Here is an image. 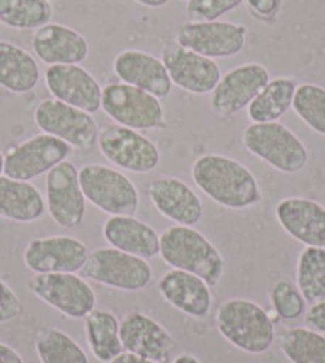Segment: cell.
Masks as SVG:
<instances>
[{
	"label": "cell",
	"instance_id": "obj_30",
	"mask_svg": "<svg viewBox=\"0 0 325 363\" xmlns=\"http://www.w3.org/2000/svg\"><path fill=\"white\" fill-rule=\"evenodd\" d=\"M279 347L290 363H325V336L308 327L285 328Z\"/></svg>",
	"mask_w": 325,
	"mask_h": 363
},
{
	"label": "cell",
	"instance_id": "obj_45",
	"mask_svg": "<svg viewBox=\"0 0 325 363\" xmlns=\"http://www.w3.org/2000/svg\"><path fill=\"white\" fill-rule=\"evenodd\" d=\"M182 2H188V0H182Z\"/></svg>",
	"mask_w": 325,
	"mask_h": 363
},
{
	"label": "cell",
	"instance_id": "obj_11",
	"mask_svg": "<svg viewBox=\"0 0 325 363\" xmlns=\"http://www.w3.org/2000/svg\"><path fill=\"white\" fill-rule=\"evenodd\" d=\"M174 40L209 60L238 56L246 47L247 29L231 21H187L175 29Z\"/></svg>",
	"mask_w": 325,
	"mask_h": 363
},
{
	"label": "cell",
	"instance_id": "obj_8",
	"mask_svg": "<svg viewBox=\"0 0 325 363\" xmlns=\"http://www.w3.org/2000/svg\"><path fill=\"white\" fill-rule=\"evenodd\" d=\"M34 121L42 133L66 142L84 153L97 147L99 128L93 115L55 99H43L34 110Z\"/></svg>",
	"mask_w": 325,
	"mask_h": 363
},
{
	"label": "cell",
	"instance_id": "obj_24",
	"mask_svg": "<svg viewBox=\"0 0 325 363\" xmlns=\"http://www.w3.org/2000/svg\"><path fill=\"white\" fill-rule=\"evenodd\" d=\"M102 236L110 247L144 260L160 255V235L134 216H110L102 225Z\"/></svg>",
	"mask_w": 325,
	"mask_h": 363
},
{
	"label": "cell",
	"instance_id": "obj_26",
	"mask_svg": "<svg viewBox=\"0 0 325 363\" xmlns=\"http://www.w3.org/2000/svg\"><path fill=\"white\" fill-rule=\"evenodd\" d=\"M40 82L35 57L18 45L0 40V86L13 94H26Z\"/></svg>",
	"mask_w": 325,
	"mask_h": 363
},
{
	"label": "cell",
	"instance_id": "obj_19",
	"mask_svg": "<svg viewBox=\"0 0 325 363\" xmlns=\"http://www.w3.org/2000/svg\"><path fill=\"white\" fill-rule=\"evenodd\" d=\"M147 193L158 213L175 225L197 226L203 218V201L184 180L172 176L157 177L148 184Z\"/></svg>",
	"mask_w": 325,
	"mask_h": 363
},
{
	"label": "cell",
	"instance_id": "obj_6",
	"mask_svg": "<svg viewBox=\"0 0 325 363\" xmlns=\"http://www.w3.org/2000/svg\"><path fill=\"white\" fill-rule=\"evenodd\" d=\"M84 198L96 209L109 216H136L139 191L133 180L121 171L106 164H84L79 169Z\"/></svg>",
	"mask_w": 325,
	"mask_h": 363
},
{
	"label": "cell",
	"instance_id": "obj_20",
	"mask_svg": "<svg viewBox=\"0 0 325 363\" xmlns=\"http://www.w3.org/2000/svg\"><path fill=\"white\" fill-rule=\"evenodd\" d=\"M114 74L121 83L147 91L152 96L165 101L172 93V82L165 64L155 55L144 50L128 48L120 51L112 62Z\"/></svg>",
	"mask_w": 325,
	"mask_h": 363
},
{
	"label": "cell",
	"instance_id": "obj_1",
	"mask_svg": "<svg viewBox=\"0 0 325 363\" xmlns=\"http://www.w3.org/2000/svg\"><path fill=\"white\" fill-rule=\"evenodd\" d=\"M192 179L207 198L226 209H249L262 201V190L252 171L225 155L207 153L194 160Z\"/></svg>",
	"mask_w": 325,
	"mask_h": 363
},
{
	"label": "cell",
	"instance_id": "obj_7",
	"mask_svg": "<svg viewBox=\"0 0 325 363\" xmlns=\"http://www.w3.org/2000/svg\"><path fill=\"white\" fill-rule=\"evenodd\" d=\"M97 147L109 163L126 172H152L157 169L161 160L160 148L153 140L141 131L116 123L99 129Z\"/></svg>",
	"mask_w": 325,
	"mask_h": 363
},
{
	"label": "cell",
	"instance_id": "obj_43",
	"mask_svg": "<svg viewBox=\"0 0 325 363\" xmlns=\"http://www.w3.org/2000/svg\"><path fill=\"white\" fill-rule=\"evenodd\" d=\"M4 160H5V157L2 155V152H0V176L4 174Z\"/></svg>",
	"mask_w": 325,
	"mask_h": 363
},
{
	"label": "cell",
	"instance_id": "obj_15",
	"mask_svg": "<svg viewBox=\"0 0 325 363\" xmlns=\"http://www.w3.org/2000/svg\"><path fill=\"white\" fill-rule=\"evenodd\" d=\"M160 60L165 64L172 85L194 96L211 94L222 77L216 61L180 47L175 40L166 42Z\"/></svg>",
	"mask_w": 325,
	"mask_h": 363
},
{
	"label": "cell",
	"instance_id": "obj_5",
	"mask_svg": "<svg viewBox=\"0 0 325 363\" xmlns=\"http://www.w3.org/2000/svg\"><path fill=\"white\" fill-rule=\"evenodd\" d=\"M101 110L116 125L136 131L166 128L165 107L158 97L121 82H110L102 86Z\"/></svg>",
	"mask_w": 325,
	"mask_h": 363
},
{
	"label": "cell",
	"instance_id": "obj_36",
	"mask_svg": "<svg viewBox=\"0 0 325 363\" xmlns=\"http://www.w3.org/2000/svg\"><path fill=\"white\" fill-rule=\"evenodd\" d=\"M23 313V303L9 284L0 279V323L15 320Z\"/></svg>",
	"mask_w": 325,
	"mask_h": 363
},
{
	"label": "cell",
	"instance_id": "obj_31",
	"mask_svg": "<svg viewBox=\"0 0 325 363\" xmlns=\"http://www.w3.org/2000/svg\"><path fill=\"white\" fill-rule=\"evenodd\" d=\"M53 6L47 0H0V23L15 30H37L51 23Z\"/></svg>",
	"mask_w": 325,
	"mask_h": 363
},
{
	"label": "cell",
	"instance_id": "obj_33",
	"mask_svg": "<svg viewBox=\"0 0 325 363\" xmlns=\"http://www.w3.org/2000/svg\"><path fill=\"white\" fill-rule=\"evenodd\" d=\"M295 115L311 131L325 138V88L316 83H302L295 91Z\"/></svg>",
	"mask_w": 325,
	"mask_h": 363
},
{
	"label": "cell",
	"instance_id": "obj_34",
	"mask_svg": "<svg viewBox=\"0 0 325 363\" xmlns=\"http://www.w3.org/2000/svg\"><path fill=\"white\" fill-rule=\"evenodd\" d=\"M270 301L279 319L295 322L307 314V300L290 279H279L270 290Z\"/></svg>",
	"mask_w": 325,
	"mask_h": 363
},
{
	"label": "cell",
	"instance_id": "obj_42",
	"mask_svg": "<svg viewBox=\"0 0 325 363\" xmlns=\"http://www.w3.org/2000/svg\"><path fill=\"white\" fill-rule=\"evenodd\" d=\"M172 363H201V362L192 354H180L175 357V360Z\"/></svg>",
	"mask_w": 325,
	"mask_h": 363
},
{
	"label": "cell",
	"instance_id": "obj_12",
	"mask_svg": "<svg viewBox=\"0 0 325 363\" xmlns=\"http://www.w3.org/2000/svg\"><path fill=\"white\" fill-rule=\"evenodd\" d=\"M72 153V147L50 134L32 135L5 155L4 176L31 182L48 174Z\"/></svg>",
	"mask_w": 325,
	"mask_h": 363
},
{
	"label": "cell",
	"instance_id": "obj_39",
	"mask_svg": "<svg viewBox=\"0 0 325 363\" xmlns=\"http://www.w3.org/2000/svg\"><path fill=\"white\" fill-rule=\"evenodd\" d=\"M0 363H24L18 351L5 342H0Z\"/></svg>",
	"mask_w": 325,
	"mask_h": 363
},
{
	"label": "cell",
	"instance_id": "obj_41",
	"mask_svg": "<svg viewBox=\"0 0 325 363\" xmlns=\"http://www.w3.org/2000/svg\"><path fill=\"white\" fill-rule=\"evenodd\" d=\"M133 2L147 6V9H161V6H166L171 0H133Z\"/></svg>",
	"mask_w": 325,
	"mask_h": 363
},
{
	"label": "cell",
	"instance_id": "obj_14",
	"mask_svg": "<svg viewBox=\"0 0 325 363\" xmlns=\"http://www.w3.org/2000/svg\"><path fill=\"white\" fill-rule=\"evenodd\" d=\"M47 209L53 222L66 230L80 228L87 216L79 169L70 161H62L47 174Z\"/></svg>",
	"mask_w": 325,
	"mask_h": 363
},
{
	"label": "cell",
	"instance_id": "obj_10",
	"mask_svg": "<svg viewBox=\"0 0 325 363\" xmlns=\"http://www.w3.org/2000/svg\"><path fill=\"white\" fill-rule=\"evenodd\" d=\"M82 274L89 281L123 291L144 290L152 282V267L147 260L114 247L89 252Z\"/></svg>",
	"mask_w": 325,
	"mask_h": 363
},
{
	"label": "cell",
	"instance_id": "obj_17",
	"mask_svg": "<svg viewBox=\"0 0 325 363\" xmlns=\"http://www.w3.org/2000/svg\"><path fill=\"white\" fill-rule=\"evenodd\" d=\"M120 340L126 352L158 363L171 360L177 347L172 335L160 322L139 311H131L120 320Z\"/></svg>",
	"mask_w": 325,
	"mask_h": 363
},
{
	"label": "cell",
	"instance_id": "obj_21",
	"mask_svg": "<svg viewBox=\"0 0 325 363\" xmlns=\"http://www.w3.org/2000/svg\"><path fill=\"white\" fill-rule=\"evenodd\" d=\"M281 228L304 247L325 249V206L314 199L290 196L276 206Z\"/></svg>",
	"mask_w": 325,
	"mask_h": 363
},
{
	"label": "cell",
	"instance_id": "obj_25",
	"mask_svg": "<svg viewBox=\"0 0 325 363\" xmlns=\"http://www.w3.org/2000/svg\"><path fill=\"white\" fill-rule=\"evenodd\" d=\"M47 212L42 193L31 182L0 176V218L16 223H34Z\"/></svg>",
	"mask_w": 325,
	"mask_h": 363
},
{
	"label": "cell",
	"instance_id": "obj_16",
	"mask_svg": "<svg viewBox=\"0 0 325 363\" xmlns=\"http://www.w3.org/2000/svg\"><path fill=\"white\" fill-rule=\"evenodd\" d=\"M89 250L80 239L72 236H47L31 241L24 249L26 268L35 274L42 272H77L88 260Z\"/></svg>",
	"mask_w": 325,
	"mask_h": 363
},
{
	"label": "cell",
	"instance_id": "obj_22",
	"mask_svg": "<svg viewBox=\"0 0 325 363\" xmlns=\"http://www.w3.org/2000/svg\"><path fill=\"white\" fill-rule=\"evenodd\" d=\"M31 47L47 66L80 64L89 55L87 38L79 30L57 23H48L34 30Z\"/></svg>",
	"mask_w": 325,
	"mask_h": 363
},
{
	"label": "cell",
	"instance_id": "obj_40",
	"mask_svg": "<svg viewBox=\"0 0 325 363\" xmlns=\"http://www.w3.org/2000/svg\"><path fill=\"white\" fill-rule=\"evenodd\" d=\"M110 363H158V362H153V360H148V359H144V357H139V355L125 351V352L120 354L119 357L114 359Z\"/></svg>",
	"mask_w": 325,
	"mask_h": 363
},
{
	"label": "cell",
	"instance_id": "obj_44",
	"mask_svg": "<svg viewBox=\"0 0 325 363\" xmlns=\"http://www.w3.org/2000/svg\"><path fill=\"white\" fill-rule=\"evenodd\" d=\"M47 2H53V0H47Z\"/></svg>",
	"mask_w": 325,
	"mask_h": 363
},
{
	"label": "cell",
	"instance_id": "obj_38",
	"mask_svg": "<svg viewBox=\"0 0 325 363\" xmlns=\"http://www.w3.org/2000/svg\"><path fill=\"white\" fill-rule=\"evenodd\" d=\"M304 323L314 332L325 335V300L311 304V308L307 309V314H304Z\"/></svg>",
	"mask_w": 325,
	"mask_h": 363
},
{
	"label": "cell",
	"instance_id": "obj_29",
	"mask_svg": "<svg viewBox=\"0 0 325 363\" xmlns=\"http://www.w3.org/2000/svg\"><path fill=\"white\" fill-rule=\"evenodd\" d=\"M34 346L42 363H89L79 342L60 328L42 327L35 335Z\"/></svg>",
	"mask_w": 325,
	"mask_h": 363
},
{
	"label": "cell",
	"instance_id": "obj_27",
	"mask_svg": "<svg viewBox=\"0 0 325 363\" xmlns=\"http://www.w3.org/2000/svg\"><path fill=\"white\" fill-rule=\"evenodd\" d=\"M298 82L295 77H276L260 91L247 107V116L252 123L279 121L292 108Z\"/></svg>",
	"mask_w": 325,
	"mask_h": 363
},
{
	"label": "cell",
	"instance_id": "obj_37",
	"mask_svg": "<svg viewBox=\"0 0 325 363\" xmlns=\"http://www.w3.org/2000/svg\"><path fill=\"white\" fill-rule=\"evenodd\" d=\"M249 15L258 23H275L282 9V0H244Z\"/></svg>",
	"mask_w": 325,
	"mask_h": 363
},
{
	"label": "cell",
	"instance_id": "obj_4",
	"mask_svg": "<svg viewBox=\"0 0 325 363\" xmlns=\"http://www.w3.org/2000/svg\"><path fill=\"white\" fill-rule=\"evenodd\" d=\"M247 152L272 169L282 174H298L308 166L309 152L298 135L279 121L250 123L243 133Z\"/></svg>",
	"mask_w": 325,
	"mask_h": 363
},
{
	"label": "cell",
	"instance_id": "obj_23",
	"mask_svg": "<svg viewBox=\"0 0 325 363\" xmlns=\"http://www.w3.org/2000/svg\"><path fill=\"white\" fill-rule=\"evenodd\" d=\"M162 300L193 319H206L212 311V291L203 279L192 272L171 269L158 282Z\"/></svg>",
	"mask_w": 325,
	"mask_h": 363
},
{
	"label": "cell",
	"instance_id": "obj_3",
	"mask_svg": "<svg viewBox=\"0 0 325 363\" xmlns=\"http://www.w3.org/2000/svg\"><path fill=\"white\" fill-rule=\"evenodd\" d=\"M214 320L217 332L246 354H265L276 341V328L268 313L247 298L224 301Z\"/></svg>",
	"mask_w": 325,
	"mask_h": 363
},
{
	"label": "cell",
	"instance_id": "obj_13",
	"mask_svg": "<svg viewBox=\"0 0 325 363\" xmlns=\"http://www.w3.org/2000/svg\"><path fill=\"white\" fill-rule=\"evenodd\" d=\"M270 70L260 62H246L222 74L209 97L211 110L220 118L235 116L247 110L266 83Z\"/></svg>",
	"mask_w": 325,
	"mask_h": 363
},
{
	"label": "cell",
	"instance_id": "obj_18",
	"mask_svg": "<svg viewBox=\"0 0 325 363\" xmlns=\"http://www.w3.org/2000/svg\"><path fill=\"white\" fill-rule=\"evenodd\" d=\"M45 85L55 99L83 112L93 115L101 108L102 86L80 64L48 66L45 70Z\"/></svg>",
	"mask_w": 325,
	"mask_h": 363
},
{
	"label": "cell",
	"instance_id": "obj_9",
	"mask_svg": "<svg viewBox=\"0 0 325 363\" xmlns=\"http://www.w3.org/2000/svg\"><path fill=\"white\" fill-rule=\"evenodd\" d=\"M38 300L69 319H84L96 308V294L83 277L74 272H42L28 281Z\"/></svg>",
	"mask_w": 325,
	"mask_h": 363
},
{
	"label": "cell",
	"instance_id": "obj_32",
	"mask_svg": "<svg viewBox=\"0 0 325 363\" xmlns=\"http://www.w3.org/2000/svg\"><path fill=\"white\" fill-rule=\"evenodd\" d=\"M297 285L307 303L325 300V249L304 247L297 262Z\"/></svg>",
	"mask_w": 325,
	"mask_h": 363
},
{
	"label": "cell",
	"instance_id": "obj_2",
	"mask_svg": "<svg viewBox=\"0 0 325 363\" xmlns=\"http://www.w3.org/2000/svg\"><path fill=\"white\" fill-rule=\"evenodd\" d=\"M160 257L167 267L192 272L217 287L225 272L220 250L193 226L174 225L160 235Z\"/></svg>",
	"mask_w": 325,
	"mask_h": 363
},
{
	"label": "cell",
	"instance_id": "obj_28",
	"mask_svg": "<svg viewBox=\"0 0 325 363\" xmlns=\"http://www.w3.org/2000/svg\"><path fill=\"white\" fill-rule=\"evenodd\" d=\"M84 335L94 359L110 363L125 352L120 340V320L112 311L94 308L84 317Z\"/></svg>",
	"mask_w": 325,
	"mask_h": 363
},
{
	"label": "cell",
	"instance_id": "obj_35",
	"mask_svg": "<svg viewBox=\"0 0 325 363\" xmlns=\"http://www.w3.org/2000/svg\"><path fill=\"white\" fill-rule=\"evenodd\" d=\"M244 0H188L185 15L188 21H219L220 18L235 11Z\"/></svg>",
	"mask_w": 325,
	"mask_h": 363
}]
</instances>
